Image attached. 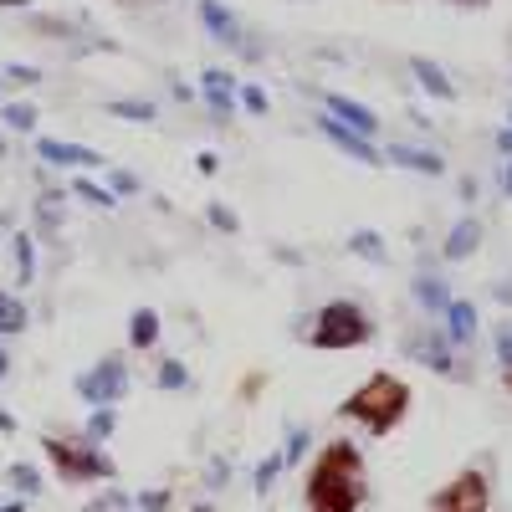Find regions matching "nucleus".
<instances>
[{
    "label": "nucleus",
    "instance_id": "f257e3e1",
    "mask_svg": "<svg viewBox=\"0 0 512 512\" xmlns=\"http://www.w3.org/2000/svg\"><path fill=\"white\" fill-rule=\"evenodd\" d=\"M369 497L364 482V456L354 441H328L313 466H308V482H303V502L308 512H359Z\"/></svg>",
    "mask_w": 512,
    "mask_h": 512
},
{
    "label": "nucleus",
    "instance_id": "f03ea898",
    "mask_svg": "<svg viewBox=\"0 0 512 512\" xmlns=\"http://www.w3.org/2000/svg\"><path fill=\"white\" fill-rule=\"evenodd\" d=\"M410 405H415L410 384H405L400 374H384V369H379V374H369V379L359 384V390H354L344 405H338V415H344V420H359L369 436H390L395 425L410 415Z\"/></svg>",
    "mask_w": 512,
    "mask_h": 512
},
{
    "label": "nucleus",
    "instance_id": "7ed1b4c3",
    "mask_svg": "<svg viewBox=\"0 0 512 512\" xmlns=\"http://www.w3.org/2000/svg\"><path fill=\"white\" fill-rule=\"evenodd\" d=\"M374 338V318L359 303H328L313 328H308V344L313 349H359Z\"/></svg>",
    "mask_w": 512,
    "mask_h": 512
},
{
    "label": "nucleus",
    "instance_id": "20e7f679",
    "mask_svg": "<svg viewBox=\"0 0 512 512\" xmlns=\"http://www.w3.org/2000/svg\"><path fill=\"white\" fill-rule=\"evenodd\" d=\"M47 461L57 466L62 482H98V477H113V461L103 451H93L88 441H67V436H47L41 441Z\"/></svg>",
    "mask_w": 512,
    "mask_h": 512
},
{
    "label": "nucleus",
    "instance_id": "39448f33",
    "mask_svg": "<svg viewBox=\"0 0 512 512\" xmlns=\"http://www.w3.org/2000/svg\"><path fill=\"white\" fill-rule=\"evenodd\" d=\"M436 512H492V487H487V472H461V477H451L441 492H436V502H431Z\"/></svg>",
    "mask_w": 512,
    "mask_h": 512
},
{
    "label": "nucleus",
    "instance_id": "423d86ee",
    "mask_svg": "<svg viewBox=\"0 0 512 512\" xmlns=\"http://www.w3.org/2000/svg\"><path fill=\"white\" fill-rule=\"evenodd\" d=\"M77 390H82V400H113L118 390H123V374H118V364H98L93 374H82L77 379Z\"/></svg>",
    "mask_w": 512,
    "mask_h": 512
},
{
    "label": "nucleus",
    "instance_id": "0eeeda50",
    "mask_svg": "<svg viewBox=\"0 0 512 512\" xmlns=\"http://www.w3.org/2000/svg\"><path fill=\"white\" fill-rule=\"evenodd\" d=\"M200 21H205L210 31H216V36L226 41V47H236V52H246V47H241V26L231 21V11L221 6V0H200Z\"/></svg>",
    "mask_w": 512,
    "mask_h": 512
},
{
    "label": "nucleus",
    "instance_id": "6e6552de",
    "mask_svg": "<svg viewBox=\"0 0 512 512\" xmlns=\"http://www.w3.org/2000/svg\"><path fill=\"white\" fill-rule=\"evenodd\" d=\"M318 128H323V134H328V139H333L338 149H344V154H354V159H364V164H374V159H379V154L369 149V139H359L349 123H333V118H323Z\"/></svg>",
    "mask_w": 512,
    "mask_h": 512
},
{
    "label": "nucleus",
    "instance_id": "1a4fd4ad",
    "mask_svg": "<svg viewBox=\"0 0 512 512\" xmlns=\"http://www.w3.org/2000/svg\"><path fill=\"white\" fill-rule=\"evenodd\" d=\"M41 159H52V164H103V154H98V149L57 144V139H41Z\"/></svg>",
    "mask_w": 512,
    "mask_h": 512
},
{
    "label": "nucleus",
    "instance_id": "9d476101",
    "mask_svg": "<svg viewBox=\"0 0 512 512\" xmlns=\"http://www.w3.org/2000/svg\"><path fill=\"white\" fill-rule=\"evenodd\" d=\"M477 241H482V221H461V226L446 236V256H451V262H466V256L477 251Z\"/></svg>",
    "mask_w": 512,
    "mask_h": 512
},
{
    "label": "nucleus",
    "instance_id": "9b49d317",
    "mask_svg": "<svg viewBox=\"0 0 512 512\" xmlns=\"http://www.w3.org/2000/svg\"><path fill=\"white\" fill-rule=\"evenodd\" d=\"M390 159L395 164H405V169H420V175H446V159L441 154H425V149H390Z\"/></svg>",
    "mask_w": 512,
    "mask_h": 512
},
{
    "label": "nucleus",
    "instance_id": "f8f14e48",
    "mask_svg": "<svg viewBox=\"0 0 512 512\" xmlns=\"http://www.w3.org/2000/svg\"><path fill=\"white\" fill-rule=\"evenodd\" d=\"M410 72H415V77L425 82V93H431V98H451V93H456V88H451V77H446V72H441L436 62L415 57V62H410Z\"/></svg>",
    "mask_w": 512,
    "mask_h": 512
},
{
    "label": "nucleus",
    "instance_id": "ddd939ff",
    "mask_svg": "<svg viewBox=\"0 0 512 512\" xmlns=\"http://www.w3.org/2000/svg\"><path fill=\"white\" fill-rule=\"evenodd\" d=\"M446 328H451L446 338H456V344H466V338L477 333V308H472V303H451V308H446Z\"/></svg>",
    "mask_w": 512,
    "mask_h": 512
},
{
    "label": "nucleus",
    "instance_id": "4468645a",
    "mask_svg": "<svg viewBox=\"0 0 512 512\" xmlns=\"http://www.w3.org/2000/svg\"><path fill=\"white\" fill-rule=\"evenodd\" d=\"M328 113H338L349 128H364V134H374L379 128V118L369 113V108H359V103H349V98H328Z\"/></svg>",
    "mask_w": 512,
    "mask_h": 512
},
{
    "label": "nucleus",
    "instance_id": "2eb2a0df",
    "mask_svg": "<svg viewBox=\"0 0 512 512\" xmlns=\"http://www.w3.org/2000/svg\"><path fill=\"white\" fill-rule=\"evenodd\" d=\"M205 98H210V108H216L221 118L231 113V77H226L221 67H210V72H205Z\"/></svg>",
    "mask_w": 512,
    "mask_h": 512
},
{
    "label": "nucleus",
    "instance_id": "dca6fc26",
    "mask_svg": "<svg viewBox=\"0 0 512 512\" xmlns=\"http://www.w3.org/2000/svg\"><path fill=\"white\" fill-rule=\"evenodd\" d=\"M21 328H26V303H21V297H11V292H0V338L21 333Z\"/></svg>",
    "mask_w": 512,
    "mask_h": 512
},
{
    "label": "nucleus",
    "instance_id": "f3484780",
    "mask_svg": "<svg viewBox=\"0 0 512 512\" xmlns=\"http://www.w3.org/2000/svg\"><path fill=\"white\" fill-rule=\"evenodd\" d=\"M128 338H134V349H149L154 338H159V313L154 308H139L134 313V333H128Z\"/></svg>",
    "mask_w": 512,
    "mask_h": 512
},
{
    "label": "nucleus",
    "instance_id": "a211bd4d",
    "mask_svg": "<svg viewBox=\"0 0 512 512\" xmlns=\"http://www.w3.org/2000/svg\"><path fill=\"white\" fill-rule=\"evenodd\" d=\"M0 118H6L11 128H21V134H31V128H36V108L31 103H0Z\"/></svg>",
    "mask_w": 512,
    "mask_h": 512
},
{
    "label": "nucleus",
    "instance_id": "6ab92c4d",
    "mask_svg": "<svg viewBox=\"0 0 512 512\" xmlns=\"http://www.w3.org/2000/svg\"><path fill=\"white\" fill-rule=\"evenodd\" d=\"M16 267H21V282H31V272H36V251H31V236H26V231L16 236Z\"/></svg>",
    "mask_w": 512,
    "mask_h": 512
},
{
    "label": "nucleus",
    "instance_id": "aec40b11",
    "mask_svg": "<svg viewBox=\"0 0 512 512\" xmlns=\"http://www.w3.org/2000/svg\"><path fill=\"white\" fill-rule=\"evenodd\" d=\"M359 256H384V241L374 236V231H354V241H349Z\"/></svg>",
    "mask_w": 512,
    "mask_h": 512
},
{
    "label": "nucleus",
    "instance_id": "412c9836",
    "mask_svg": "<svg viewBox=\"0 0 512 512\" xmlns=\"http://www.w3.org/2000/svg\"><path fill=\"white\" fill-rule=\"evenodd\" d=\"M113 113H123V118H149L154 108H149V103H113Z\"/></svg>",
    "mask_w": 512,
    "mask_h": 512
},
{
    "label": "nucleus",
    "instance_id": "4be33fe9",
    "mask_svg": "<svg viewBox=\"0 0 512 512\" xmlns=\"http://www.w3.org/2000/svg\"><path fill=\"white\" fill-rule=\"evenodd\" d=\"M241 98H246V108H251V113H267V98L256 93V88H241Z\"/></svg>",
    "mask_w": 512,
    "mask_h": 512
},
{
    "label": "nucleus",
    "instance_id": "5701e85b",
    "mask_svg": "<svg viewBox=\"0 0 512 512\" xmlns=\"http://www.w3.org/2000/svg\"><path fill=\"white\" fill-rule=\"evenodd\" d=\"M159 384H185V369H180V364H164V369H159Z\"/></svg>",
    "mask_w": 512,
    "mask_h": 512
},
{
    "label": "nucleus",
    "instance_id": "b1692460",
    "mask_svg": "<svg viewBox=\"0 0 512 512\" xmlns=\"http://www.w3.org/2000/svg\"><path fill=\"white\" fill-rule=\"evenodd\" d=\"M108 431H113V410H98L93 415V436H108Z\"/></svg>",
    "mask_w": 512,
    "mask_h": 512
},
{
    "label": "nucleus",
    "instance_id": "393cba45",
    "mask_svg": "<svg viewBox=\"0 0 512 512\" xmlns=\"http://www.w3.org/2000/svg\"><path fill=\"white\" fill-rule=\"evenodd\" d=\"M11 482H16V487H26V492H36V477L26 472V466H11Z\"/></svg>",
    "mask_w": 512,
    "mask_h": 512
},
{
    "label": "nucleus",
    "instance_id": "a878e982",
    "mask_svg": "<svg viewBox=\"0 0 512 512\" xmlns=\"http://www.w3.org/2000/svg\"><path fill=\"white\" fill-rule=\"evenodd\" d=\"M77 195H88V200H93V205H108V195H103V190H98V185H82V180H77Z\"/></svg>",
    "mask_w": 512,
    "mask_h": 512
},
{
    "label": "nucleus",
    "instance_id": "bb28decb",
    "mask_svg": "<svg viewBox=\"0 0 512 512\" xmlns=\"http://www.w3.org/2000/svg\"><path fill=\"white\" fill-rule=\"evenodd\" d=\"M210 221H216V226H221V231H231V226H236V221H231V216H226V205H210Z\"/></svg>",
    "mask_w": 512,
    "mask_h": 512
},
{
    "label": "nucleus",
    "instance_id": "cd10ccee",
    "mask_svg": "<svg viewBox=\"0 0 512 512\" xmlns=\"http://www.w3.org/2000/svg\"><path fill=\"white\" fill-rule=\"evenodd\" d=\"M497 349H502V364H507V369H512V328H507V333H502V338H497Z\"/></svg>",
    "mask_w": 512,
    "mask_h": 512
},
{
    "label": "nucleus",
    "instance_id": "c85d7f7f",
    "mask_svg": "<svg viewBox=\"0 0 512 512\" xmlns=\"http://www.w3.org/2000/svg\"><path fill=\"white\" fill-rule=\"evenodd\" d=\"M502 195H512V164L502 169Z\"/></svg>",
    "mask_w": 512,
    "mask_h": 512
},
{
    "label": "nucleus",
    "instance_id": "c756f323",
    "mask_svg": "<svg viewBox=\"0 0 512 512\" xmlns=\"http://www.w3.org/2000/svg\"><path fill=\"white\" fill-rule=\"evenodd\" d=\"M6 369H11V359H6V349H0V379H6Z\"/></svg>",
    "mask_w": 512,
    "mask_h": 512
},
{
    "label": "nucleus",
    "instance_id": "7c9ffc66",
    "mask_svg": "<svg viewBox=\"0 0 512 512\" xmlns=\"http://www.w3.org/2000/svg\"><path fill=\"white\" fill-rule=\"evenodd\" d=\"M118 6H154V0H118Z\"/></svg>",
    "mask_w": 512,
    "mask_h": 512
},
{
    "label": "nucleus",
    "instance_id": "2f4dec72",
    "mask_svg": "<svg viewBox=\"0 0 512 512\" xmlns=\"http://www.w3.org/2000/svg\"><path fill=\"white\" fill-rule=\"evenodd\" d=\"M0 6H31V0H0Z\"/></svg>",
    "mask_w": 512,
    "mask_h": 512
},
{
    "label": "nucleus",
    "instance_id": "473e14b6",
    "mask_svg": "<svg viewBox=\"0 0 512 512\" xmlns=\"http://www.w3.org/2000/svg\"><path fill=\"white\" fill-rule=\"evenodd\" d=\"M451 6H482V0H451Z\"/></svg>",
    "mask_w": 512,
    "mask_h": 512
},
{
    "label": "nucleus",
    "instance_id": "72a5a7b5",
    "mask_svg": "<svg viewBox=\"0 0 512 512\" xmlns=\"http://www.w3.org/2000/svg\"><path fill=\"white\" fill-rule=\"evenodd\" d=\"M502 384H507V390H512V369H507V374H502Z\"/></svg>",
    "mask_w": 512,
    "mask_h": 512
}]
</instances>
